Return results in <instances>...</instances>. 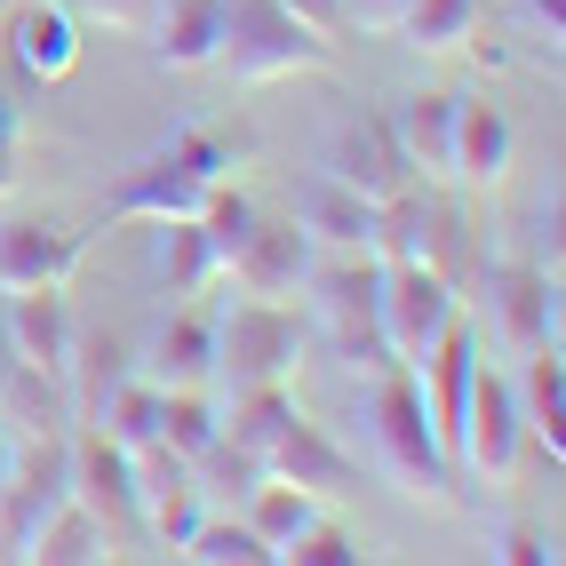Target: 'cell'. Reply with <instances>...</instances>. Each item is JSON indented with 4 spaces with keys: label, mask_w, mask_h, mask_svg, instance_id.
Masks as SVG:
<instances>
[{
    "label": "cell",
    "mask_w": 566,
    "mask_h": 566,
    "mask_svg": "<svg viewBox=\"0 0 566 566\" xmlns=\"http://www.w3.org/2000/svg\"><path fill=\"white\" fill-rule=\"evenodd\" d=\"M128 375V352H120V335H81L72 327V352H64V407H72V423H96V407L104 391Z\"/></svg>",
    "instance_id": "d4e9b609"
},
{
    "label": "cell",
    "mask_w": 566,
    "mask_h": 566,
    "mask_svg": "<svg viewBox=\"0 0 566 566\" xmlns=\"http://www.w3.org/2000/svg\"><path fill=\"white\" fill-rule=\"evenodd\" d=\"M335 41L312 32L304 17H287L280 0H223V32H216V64L232 81H295V72H327Z\"/></svg>",
    "instance_id": "3957f363"
},
{
    "label": "cell",
    "mask_w": 566,
    "mask_h": 566,
    "mask_svg": "<svg viewBox=\"0 0 566 566\" xmlns=\"http://www.w3.org/2000/svg\"><path fill=\"white\" fill-rule=\"evenodd\" d=\"M319 176L352 184V192H367V200H391V192H407V184H415L391 120H384V112H359V104L327 120V136H319Z\"/></svg>",
    "instance_id": "30bf717a"
},
{
    "label": "cell",
    "mask_w": 566,
    "mask_h": 566,
    "mask_svg": "<svg viewBox=\"0 0 566 566\" xmlns=\"http://www.w3.org/2000/svg\"><path fill=\"white\" fill-rule=\"evenodd\" d=\"M176 558H192V566H272V551L248 535V518H200Z\"/></svg>",
    "instance_id": "1f68e13d"
},
{
    "label": "cell",
    "mask_w": 566,
    "mask_h": 566,
    "mask_svg": "<svg viewBox=\"0 0 566 566\" xmlns=\"http://www.w3.org/2000/svg\"><path fill=\"white\" fill-rule=\"evenodd\" d=\"M153 280L176 295V304H200V295L223 280V263H216V248H208V232H200V216L153 223Z\"/></svg>",
    "instance_id": "603a6c76"
},
{
    "label": "cell",
    "mask_w": 566,
    "mask_h": 566,
    "mask_svg": "<svg viewBox=\"0 0 566 566\" xmlns=\"http://www.w3.org/2000/svg\"><path fill=\"white\" fill-rule=\"evenodd\" d=\"M248 223H255V208H248V192H232V184H216V192L200 200V232H208L216 263H232V248L248 240Z\"/></svg>",
    "instance_id": "836d02e7"
},
{
    "label": "cell",
    "mask_w": 566,
    "mask_h": 566,
    "mask_svg": "<svg viewBox=\"0 0 566 566\" xmlns=\"http://www.w3.org/2000/svg\"><path fill=\"white\" fill-rule=\"evenodd\" d=\"M64 471H72V503H81L112 543H136V463L120 439H104L96 423H72L64 431Z\"/></svg>",
    "instance_id": "9c48e42d"
},
{
    "label": "cell",
    "mask_w": 566,
    "mask_h": 566,
    "mask_svg": "<svg viewBox=\"0 0 566 566\" xmlns=\"http://www.w3.org/2000/svg\"><path fill=\"white\" fill-rule=\"evenodd\" d=\"M208 367H216V319H208L200 304L168 312V319L153 327V344H144V359H136V375H144L153 391H200Z\"/></svg>",
    "instance_id": "9a60e30c"
},
{
    "label": "cell",
    "mask_w": 566,
    "mask_h": 566,
    "mask_svg": "<svg viewBox=\"0 0 566 566\" xmlns=\"http://www.w3.org/2000/svg\"><path fill=\"white\" fill-rule=\"evenodd\" d=\"M208 439H216V399H208V384H200V391H160V447H176V455L192 463Z\"/></svg>",
    "instance_id": "d6a6232c"
},
{
    "label": "cell",
    "mask_w": 566,
    "mask_h": 566,
    "mask_svg": "<svg viewBox=\"0 0 566 566\" xmlns=\"http://www.w3.org/2000/svg\"><path fill=\"white\" fill-rule=\"evenodd\" d=\"M391 136H399L407 168H423L431 184H455V96L447 88H415L391 112Z\"/></svg>",
    "instance_id": "ac0fdd59"
},
{
    "label": "cell",
    "mask_w": 566,
    "mask_h": 566,
    "mask_svg": "<svg viewBox=\"0 0 566 566\" xmlns=\"http://www.w3.org/2000/svg\"><path fill=\"white\" fill-rule=\"evenodd\" d=\"M295 415H304V407L287 399V384H255V391H232V399L216 407V431L232 439L240 455H255V463H263V455H272V439L295 423Z\"/></svg>",
    "instance_id": "484cf974"
},
{
    "label": "cell",
    "mask_w": 566,
    "mask_h": 566,
    "mask_svg": "<svg viewBox=\"0 0 566 566\" xmlns=\"http://www.w3.org/2000/svg\"><path fill=\"white\" fill-rule=\"evenodd\" d=\"M479 17H486V0H415L399 17V41L415 56H455L463 41H479Z\"/></svg>",
    "instance_id": "f1b7e54d"
},
{
    "label": "cell",
    "mask_w": 566,
    "mask_h": 566,
    "mask_svg": "<svg viewBox=\"0 0 566 566\" xmlns=\"http://www.w3.org/2000/svg\"><path fill=\"white\" fill-rule=\"evenodd\" d=\"M72 503V471H64V431L49 439H24L17 447V471L0 479V558H32L41 526Z\"/></svg>",
    "instance_id": "ba28073f"
},
{
    "label": "cell",
    "mask_w": 566,
    "mask_h": 566,
    "mask_svg": "<svg viewBox=\"0 0 566 566\" xmlns=\"http://www.w3.org/2000/svg\"><path fill=\"white\" fill-rule=\"evenodd\" d=\"M312 232L304 223H272V216H255L248 223V240L232 248V263H223V280H232L240 295H255V304H295L312 280Z\"/></svg>",
    "instance_id": "4fadbf2b"
},
{
    "label": "cell",
    "mask_w": 566,
    "mask_h": 566,
    "mask_svg": "<svg viewBox=\"0 0 566 566\" xmlns=\"http://www.w3.org/2000/svg\"><path fill=\"white\" fill-rule=\"evenodd\" d=\"M232 168V144L216 128H176L168 144H153L112 192V223H168V216H200V200Z\"/></svg>",
    "instance_id": "6da1fadb"
},
{
    "label": "cell",
    "mask_w": 566,
    "mask_h": 566,
    "mask_svg": "<svg viewBox=\"0 0 566 566\" xmlns=\"http://www.w3.org/2000/svg\"><path fill=\"white\" fill-rule=\"evenodd\" d=\"M81 24H104V32H128V41H144V24L160 17V0H64Z\"/></svg>",
    "instance_id": "d590c367"
},
{
    "label": "cell",
    "mask_w": 566,
    "mask_h": 566,
    "mask_svg": "<svg viewBox=\"0 0 566 566\" xmlns=\"http://www.w3.org/2000/svg\"><path fill=\"white\" fill-rule=\"evenodd\" d=\"M518 447H526V423H518L511 375H495V367L479 359V375H471V407H463V447H455V471H471V479H486V486H511Z\"/></svg>",
    "instance_id": "8fae6325"
},
{
    "label": "cell",
    "mask_w": 566,
    "mask_h": 566,
    "mask_svg": "<svg viewBox=\"0 0 566 566\" xmlns=\"http://www.w3.org/2000/svg\"><path fill=\"white\" fill-rule=\"evenodd\" d=\"M0 423H9L17 439H49V431H72V407H64V384L41 367H9L0 375Z\"/></svg>",
    "instance_id": "4316f807"
},
{
    "label": "cell",
    "mask_w": 566,
    "mask_h": 566,
    "mask_svg": "<svg viewBox=\"0 0 566 566\" xmlns=\"http://www.w3.org/2000/svg\"><path fill=\"white\" fill-rule=\"evenodd\" d=\"M96 431H104V439H120L128 455H136V447H153V439H160V391H153V384H144V375L128 367L120 384L104 391V407H96Z\"/></svg>",
    "instance_id": "f546056e"
},
{
    "label": "cell",
    "mask_w": 566,
    "mask_h": 566,
    "mask_svg": "<svg viewBox=\"0 0 566 566\" xmlns=\"http://www.w3.org/2000/svg\"><path fill=\"white\" fill-rule=\"evenodd\" d=\"M17 153H24V120H17V104L0 96V200H9V192H17V176H24Z\"/></svg>",
    "instance_id": "8d00e7d4"
},
{
    "label": "cell",
    "mask_w": 566,
    "mask_h": 566,
    "mask_svg": "<svg viewBox=\"0 0 566 566\" xmlns=\"http://www.w3.org/2000/svg\"><path fill=\"white\" fill-rule=\"evenodd\" d=\"M88 255V232L72 223H0V295H24V287H64L72 263Z\"/></svg>",
    "instance_id": "5bb4252c"
},
{
    "label": "cell",
    "mask_w": 566,
    "mask_h": 566,
    "mask_svg": "<svg viewBox=\"0 0 566 566\" xmlns=\"http://www.w3.org/2000/svg\"><path fill=\"white\" fill-rule=\"evenodd\" d=\"M503 558H511V566H551V558H558V543H551V535H535V526H511V535H503Z\"/></svg>",
    "instance_id": "f35d334b"
},
{
    "label": "cell",
    "mask_w": 566,
    "mask_h": 566,
    "mask_svg": "<svg viewBox=\"0 0 566 566\" xmlns=\"http://www.w3.org/2000/svg\"><path fill=\"white\" fill-rule=\"evenodd\" d=\"M17 447H24V439H17L9 423H0V479H9V471H17Z\"/></svg>",
    "instance_id": "b9f144b4"
},
{
    "label": "cell",
    "mask_w": 566,
    "mask_h": 566,
    "mask_svg": "<svg viewBox=\"0 0 566 566\" xmlns=\"http://www.w3.org/2000/svg\"><path fill=\"white\" fill-rule=\"evenodd\" d=\"M367 423H375V455H384V471L399 479V495H431V503L455 495L463 471L447 463V447H439V431H431L423 391H415V367H384V375H375Z\"/></svg>",
    "instance_id": "7a4b0ae2"
},
{
    "label": "cell",
    "mask_w": 566,
    "mask_h": 566,
    "mask_svg": "<svg viewBox=\"0 0 566 566\" xmlns=\"http://www.w3.org/2000/svg\"><path fill=\"white\" fill-rule=\"evenodd\" d=\"M9 9H17V0H0V17H9Z\"/></svg>",
    "instance_id": "7bdbcfd3"
},
{
    "label": "cell",
    "mask_w": 566,
    "mask_h": 566,
    "mask_svg": "<svg viewBox=\"0 0 566 566\" xmlns=\"http://www.w3.org/2000/svg\"><path fill=\"white\" fill-rule=\"evenodd\" d=\"M511 399H518V423H526V439L551 455V471L566 463V359H558V344H543V352H518V375H511Z\"/></svg>",
    "instance_id": "e0dca14e"
},
{
    "label": "cell",
    "mask_w": 566,
    "mask_h": 566,
    "mask_svg": "<svg viewBox=\"0 0 566 566\" xmlns=\"http://www.w3.org/2000/svg\"><path fill=\"white\" fill-rule=\"evenodd\" d=\"M263 471L272 479H295V486H312V495L327 503V495H344V486H359V471H352V455L344 447H335L319 423H304V415H295V423L272 439V455H263Z\"/></svg>",
    "instance_id": "44dd1931"
},
{
    "label": "cell",
    "mask_w": 566,
    "mask_h": 566,
    "mask_svg": "<svg viewBox=\"0 0 566 566\" xmlns=\"http://www.w3.org/2000/svg\"><path fill=\"white\" fill-rule=\"evenodd\" d=\"M503 176H511V120H503V104L455 96V184L495 192Z\"/></svg>",
    "instance_id": "7402d4cb"
},
{
    "label": "cell",
    "mask_w": 566,
    "mask_h": 566,
    "mask_svg": "<svg viewBox=\"0 0 566 566\" xmlns=\"http://www.w3.org/2000/svg\"><path fill=\"white\" fill-rule=\"evenodd\" d=\"M9 56L32 81H64V72L81 64V17H72L64 0H17L9 9Z\"/></svg>",
    "instance_id": "2e32d148"
},
{
    "label": "cell",
    "mask_w": 566,
    "mask_h": 566,
    "mask_svg": "<svg viewBox=\"0 0 566 566\" xmlns=\"http://www.w3.org/2000/svg\"><path fill=\"white\" fill-rule=\"evenodd\" d=\"M136 526H144V543H160V551H184V535L208 518V486L192 479V463L176 455V447H136Z\"/></svg>",
    "instance_id": "7c38bea8"
},
{
    "label": "cell",
    "mask_w": 566,
    "mask_h": 566,
    "mask_svg": "<svg viewBox=\"0 0 566 566\" xmlns=\"http://www.w3.org/2000/svg\"><path fill=\"white\" fill-rule=\"evenodd\" d=\"M319 518V495H312V486H295V479H272V471H263L255 486H248V535L263 543V551H287L295 535H304V526Z\"/></svg>",
    "instance_id": "83f0119b"
},
{
    "label": "cell",
    "mask_w": 566,
    "mask_h": 566,
    "mask_svg": "<svg viewBox=\"0 0 566 566\" xmlns=\"http://www.w3.org/2000/svg\"><path fill=\"white\" fill-rule=\"evenodd\" d=\"M407 9H415V0H344V24H359V32H399Z\"/></svg>",
    "instance_id": "74e56055"
},
{
    "label": "cell",
    "mask_w": 566,
    "mask_h": 566,
    "mask_svg": "<svg viewBox=\"0 0 566 566\" xmlns=\"http://www.w3.org/2000/svg\"><path fill=\"white\" fill-rule=\"evenodd\" d=\"M112 551V535L81 511V503H64L49 526H41V543H32V566H88V558H104Z\"/></svg>",
    "instance_id": "4dcf8cb0"
},
{
    "label": "cell",
    "mask_w": 566,
    "mask_h": 566,
    "mask_svg": "<svg viewBox=\"0 0 566 566\" xmlns=\"http://www.w3.org/2000/svg\"><path fill=\"white\" fill-rule=\"evenodd\" d=\"M280 9H287V17H304L312 32H327V41L344 32V0H280Z\"/></svg>",
    "instance_id": "ab89813d"
},
{
    "label": "cell",
    "mask_w": 566,
    "mask_h": 566,
    "mask_svg": "<svg viewBox=\"0 0 566 566\" xmlns=\"http://www.w3.org/2000/svg\"><path fill=\"white\" fill-rule=\"evenodd\" d=\"M9 352L24 359V367H41V375H56L64 384V352H72V312H64V287H24V295H9Z\"/></svg>",
    "instance_id": "ffe728a7"
},
{
    "label": "cell",
    "mask_w": 566,
    "mask_h": 566,
    "mask_svg": "<svg viewBox=\"0 0 566 566\" xmlns=\"http://www.w3.org/2000/svg\"><path fill=\"white\" fill-rule=\"evenodd\" d=\"M216 319V367L208 384L223 391H255V384H287L295 359H304V319L295 304H255V295H232Z\"/></svg>",
    "instance_id": "277c9868"
},
{
    "label": "cell",
    "mask_w": 566,
    "mask_h": 566,
    "mask_svg": "<svg viewBox=\"0 0 566 566\" xmlns=\"http://www.w3.org/2000/svg\"><path fill=\"white\" fill-rule=\"evenodd\" d=\"M455 319H463V295L447 287L431 263H384V287H375V327H384L391 367H423V352H431Z\"/></svg>",
    "instance_id": "8992f818"
},
{
    "label": "cell",
    "mask_w": 566,
    "mask_h": 566,
    "mask_svg": "<svg viewBox=\"0 0 566 566\" xmlns=\"http://www.w3.org/2000/svg\"><path fill=\"white\" fill-rule=\"evenodd\" d=\"M375 287H384V263L375 255H335V263H312V312L327 327V344L344 367H367V375H384L391 352H384V327H375Z\"/></svg>",
    "instance_id": "5b68a950"
},
{
    "label": "cell",
    "mask_w": 566,
    "mask_h": 566,
    "mask_svg": "<svg viewBox=\"0 0 566 566\" xmlns=\"http://www.w3.org/2000/svg\"><path fill=\"white\" fill-rule=\"evenodd\" d=\"M312 232V248H335V255H367L375 240V200L352 192V184H335V176H312L304 184V216H295Z\"/></svg>",
    "instance_id": "cb8c5ba5"
},
{
    "label": "cell",
    "mask_w": 566,
    "mask_h": 566,
    "mask_svg": "<svg viewBox=\"0 0 566 566\" xmlns=\"http://www.w3.org/2000/svg\"><path fill=\"white\" fill-rule=\"evenodd\" d=\"M223 32V0H160V17L144 24V49L160 72H208Z\"/></svg>",
    "instance_id": "d6986e66"
},
{
    "label": "cell",
    "mask_w": 566,
    "mask_h": 566,
    "mask_svg": "<svg viewBox=\"0 0 566 566\" xmlns=\"http://www.w3.org/2000/svg\"><path fill=\"white\" fill-rule=\"evenodd\" d=\"M518 9H526V24H535V41H566V0H518Z\"/></svg>",
    "instance_id": "60d3db41"
},
{
    "label": "cell",
    "mask_w": 566,
    "mask_h": 566,
    "mask_svg": "<svg viewBox=\"0 0 566 566\" xmlns=\"http://www.w3.org/2000/svg\"><path fill=\"white\" fill-rule=\"evenodd\" d=\"M471 295H479V312L511 359L558 344V272H543V263H479Z\"/></svg>",
    "instance_id": "52a82bcc"
},
{
    "label": "cell",
    "mask_w": 566,
    "mask_h": 566,
    "mask_svg": "<svg viewBox=\"0 0 566 566\" xmlns=\"http://www.w3.org/2000/svg\"><path fill=\"white\" fill-rule=\"evenodd\" d=\"M287 566H359V535H344V526H335L327 511L304 526V535H295L287 551H280Z\"/></svg>",
    "instance_id": "e575fe53"
}]
</instances>
